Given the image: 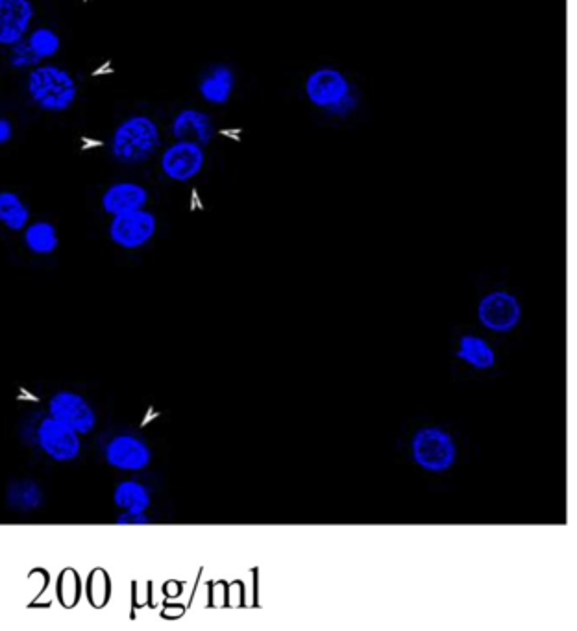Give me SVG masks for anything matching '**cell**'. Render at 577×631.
I'll return each instance as SVG.
<instances>
[{
  "mask_svg": "<svg viewBox=\"0 0 577 631\" xmlns=\"http://www.w3.org/2000/svg\"><path fill=\"white\" fill-rule=\"evenodd\" d=\"M37 443L54 461H73L82 452L80 435L52 417H45L37 428Z\"/></svg>",
  "mask_w": 577,
  "mask_h": 631,
  "instance_id": "52a82bcc",
  "label": "cell"
},
{
  "mask_svg": "<svg viewBox=\"0 0 577 631\" xmlns=\"http://www.w3.org/2000/svg\"><path fill=\"white\" fill-rule=\"evenodd\" d=\"M411 450L418 467L433 474L450 471L457 458L454 437L437 426L420 428L413 437Z\"/></svg>",
  "mask_w": 577,
  "mask_h": 631,
  "instance_id": "3957f363",
  "label": "cell"
},
{
  "mask_svg": "<svg viewBox=\"0 0 577 631\" xmlns=\"http://www.w3.org/2000/svg\"><path fill=\"white\" fill-rule=\"evenodd\" d=\"M160 147V130L156 123L145 117L137 115L128 121H124L113 136L111 152L113 158L124 165H136L147 161Z\"/></svg>",
  "mask_w": 577,
  "mask_h": 631,
  "instance_id": "6da1fadb",
  "label": "cell"
},
{
  "mask_svg": "<svg viewBox=\"0 0 577 631\" xmlns=\"http://www.w3.org/2000/svg\"><path fill=\"white\" fill-rule=\"evenodd\" d=\"M200 95L211 104H224L234 91V73L226 65H215L200 82Z\"/></svg>",
  "mask_w": 577,
  "mask_h": 631,
  "instance_id": "5bb4252c",
  "label": "cell"
},
{
  "mask_svg": "<svg viewBox=\"0 0 577 631\" xmlns=\"http://www.w3.org/2000/svg\"><path fill=\"white\" fill-rule=\"evenodd\" d=\"M25 243L30 252L39 254V256H49L56 248L60 247V237H58L54 224L39 221V223L26 226Z\"/></svg>",
  "mask_w": 577,
  "mask_h": 631,
  "instance_id": "e0dca14e",
  "label": "cell"
},
{
  "mask_svg": "<svg viewBox=\"0 0 577 631\" xmlns=\"http://www.w3.org/2000/svg\"><path fill=\"white\" fill-rule=\"evenodd\" d=\"M8 504L15 511H36L43 506V491L32 480H17L8 487Z\"/></svg>",
  "mask_w": 577,
  "mask_h": 631,
  "instance_id": "ac0fdd59",
  "label": "cell"
},
{
  "mask_svg": "<svg viewBox=\"0 0 577 631\" xmlns=\"http://www.w3.org/2000/svg\"><path fill=\"white\" fill-rule=\"evenodd\" d=\"M204 167V150L197 143L178 141L165 150L161 158V169L171 180L187 182L195 178Z\"/></svg>",
  "mask_w": 577,
  "mask_h": 631,
  "instance_id": "30bf717a",
  "label": "cell"
},
{
  "mask_svg": "<svg viewBox=\"0 0 577 631\" xmlns=\"http://www.w3.org/2000/svg\"><path fill=\"white\" fill-rule=\"evenodd\" d=\"M113 502L121 511L145 513L152 504V498H150V493L143 483L124 480V482L117 483V487L113 489Z\"/></svg>",
  "mask_w": 577,
  "mask_h": 631,
  "instance_id": "2e32d148",
  "label": "cell"
},
{
  "mask_svg": "<svg viewBox=\"0 0 577 631\" xmlns=\"http://www.w3.org/2000/svg\"><path fill=\"white\" fill-rule=\"evenodd\" d=\"M455 356L478 371H489L496 365L494 350L489 347L485 339H481L478 335H463L459 339V348Z\"/></svg>",
  "mask_w": 577,
  "mask_h": 631,
  "instance_id": "9a60e30c",
  "label": "cell"
},
{
  "mask_svg": "<svg viewBox=\"0 0 577 631\" xmlns=\"http://www.w3.org/2000/svg\"><path fill=\"white\" fill-rule=\"evenodd\" d=\"M152 520L147 515V511L145 513H130V511H123L117 519H115V524H119V526H132V524H136V526H143V524H150Z\"/></svg>",
  "mask_w": 577,
  "mask_h": 631,
  "instance_id": "7402d4cb",
  "label": "cell"
},
{
  "mask_svg": "<svg viewBox=\"0 0 577 631\" xmlns=\"http://www.w3.org/2000/svg\"><path fill=\"white\" fill-rule=\"evenodd\" d=\"M30 211L25 202L12 191H0V223L10 230H25Z\"/></svg>",
  "mask_w": 577,
  "mask_h": 631,
  "instance_id": "d6986e66",
  "label": "cell"
},
{
  "mask_svg": "<svg viewBox=\"0 0 577 631\" xmlns=\"http://www.w3.org/2000/svg\"><path fill=\"white\" fill-rule=\"evenodd\" d=\"M28 45L36 52L37 58L43 60V58H52L60 50L62 41L50 28H37L36 32H32V36L28 38Z\"/></svg>",
  "mask_w": 577,
  "mask_h": 631,
  "instance_id": "ffe728a7",
  "label": "cell"
},
{
  "mask_svg": "<svg viewBox=\"0 0 577 631\" xmlns=\"http://www.w3.org/2000/svg\"><path fill=\"white\" fill-rule=\"evenodd\" d=\"M34 8L28 0H0V45L12 47L25 38Z\"/></svg>",
  "mask_w": 577,
  "mask_h": 631,
  "instance_id": "8fae6325",
  "label": "cell"
},
{
  "mask_svg": "<svg viewBox=\"0 0 577 631\" xmlns=\"http://www.w3.org/2000/svg\"><path fill=\"white\" fill-rule=\"evenodd\" d=\"M106 463L123 472L145 471L152 463L150 446L134 435H117L104 448Z\"/></svg>",
  "mask_w": 577,
  "mask_h": 631,
  "instance_id": "ba28073f",
  "label": "cell"
},
{
  "mask_svg": "<svg viewBox=\"0 0 577 631\" xmlns=\"http://www.w3.org/2000/svg\"><path fill=\"white\" fill-rule=\"evenodd\" d=\"M12 47V58H10V62H12L13 67H30V65H36V63L39 62L36 52L32 50V47H30L28 43L21 45V41H19V43H15Z\"/></svg>",
  "mask_w": 577,
  "mask_h": 631,
  "instance_id": "44dd1931",
  "label": "cell"
},
{
  "mask_svg": "<svg viewBox=\"0 0 577 631\" xmlns=\"http://www.w3.org/2000/svg\"><path fill=\"white\" fill-rule=\"evenodd\" d=\"M172 136L178 141H191L206 147L213 137V124L208 113L184 110L176 115L172 123Z\"/></svg>",
  "mask_w": 577,
  "mask_h": 631,
  "instance_id": "4fadbf2b",
  "label": "cell"
},
{
  "mask_svg": "<svg viewBox=\"0 0 577 631\" xmlns=\"http://www.w3.org/2000/svg\"><path fill=\"white\" fill-rule=\"evenodd\" d=\"M12 123L8 121V119H4V117H0V145H4V143H8L10 139H12Z\"/></svg>",
  "mask_w": 577,
  "mask_h": 631,
  "instance_id": "603a6c76",
  "label": "cell"
},
{
  "mask_svg": "<svg viewBox=\"0 0 577 631\" xmlns=\"http://www.w3.org/2000/svg\"><path fill=\"white\" fill-rule=\"evenodd\" d=\"M49 415L78 435L91 434L97 426V415L86 398L73 391H60L49 400Z\"/></svg>",
  "mask_w": 577,
  "mask_h": 631,
  "instance_id": "5b68a950",
  "label": "cell"
},
{
  "mask_svg": "<svg viewBox=\"0 0 577 631\" xmlns=\"http://www.w3.org/2000/svg\"><path fill=\"white\" fill-rule=\"evenodd\" d=\"M307 99L319 108L337 110L348 102L350 84L343 73L335 69H320L307 78Z\"/></svg>",
  "mask_w": 577,
  "mask_h": 631,
  "instance_id": "9c48e42d",
  "label": "cell"
},
{
  "mask_svg": "<svg viewBox=\"0 0 577 631\" xmlns=\"http://www.w3.org/2000/svg\"><path fill=\"white\" fill-rule=\"evenodd\" d=\"M156 217L141 210L126 211L113 215V221L110 224V237L115 245H119L126 250H134V248L147 245L148 241L156 234Z\"/></svg>",
  "mask_w": 577,
  "mask_h": 631,
  "instance_id": "277c9868",
  "label": "cell"
},
{
  "mask_svg": "<svg viewBox=\"0 0 577 631\" xmlns=\"http://www.w3.org/2000/svg\"><path fill=\"white\" fill-rule=\"evenodd\" d=\"M478 319L487 330L496 334H507L518 326L522 319V308L515 295L505 291H492L481 298Z\"/></svg>",
  "mask_w": 577,
  "mask_h": 631,
  "instance_id": "8992f818",
  "label": "cell"
},
{
  "mask_svg": "<svg viewBox=\"0 0 577 631\" xmlns=\"http://www.w3.org/2000/svg\"><path fill=\"white\" fill-rule=\"evenodd\" d=\"M28 93L41 110L65 112L73 106L78 87L60 67H37L28 76Z\"/></svg>",
  "mask_w": 577,
  "mask_h": 631,
  "instance_id": "7a4b0ae2",
  "label": "cell"
},
{
  "mask_svg": "<svg viewBox=\"0 0 577 631\" xmlns=\"http://www.w3.org/2000/svg\"><path fill=\"white\" fill-rule=\"evenodd\" d=\"M148 202V193L145 187L137 186L132 182L113 184L102 195V208L110 215H119L126 211L141 210Z\"/></svg>",
  "mask_w": 577,
  "mask_h": 631,
  "instance_id": "7c38bea8",
  "label": "cell"
}]
</instances>
